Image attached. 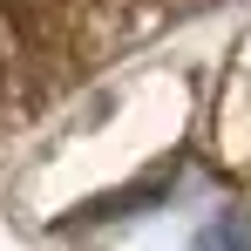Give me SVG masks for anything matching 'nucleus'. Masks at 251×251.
I'll use <instances>...</instances> for the list:
<instances>
[{"mask_svg": "<svg viewBox=\"0 0 251 251\" xmlns=\"http://www.w3.org/2000/svg\"><path fill=\"white\" fill-rule=\"evenodd\" d=\"M190 251H251V217H245V210H217V217H204L197 238H190Z\"/></svg>", "mask_w": 251, "mask_h": 251, "instance_id": "nucleus-1", "label": "nucleus"}]
</instances>
